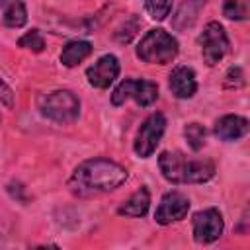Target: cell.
I'll use <instances>...</instances> for the list:
<instances>
[{"mask_svg":"<svg viewBox=\"0 0 250 250\" xmlns=\"http://www.w3.org/2000/svg\"><path fill=\"white\" fill-rule=\"evenodd\" d=\"M119 74V61L115 55H104L100 57L88 70L86 78L94 88H109V84L117 78Z\"/></svg>","mask_w":250,"mask_h":250,"instance_id":"30bf717a","label":"cell"},{"mask_svg":"<svg viewBox=\"0 0 250 250\" xmlns=\"http://www.w3.org/2000/svg\"><path fill=\"white\" fill-rule=\"evenodd\" d=\"M137 29H139V20H137L135 16H131V18L125 20V23L115 31V39H117L119 43H129V41L135 37Z\"/></svg>","mask_w":250,"mask_h":250,"instance_id":"ffe728a7","label":"cell"},{"mask_svg":"<svg viewBox=\"0 0 250 250\" xmlns=\"http://www.w3.org/2000/svg\"><path fill=\"white\" fill-rule=\"evenodd\" d=\"M150 205V193L145 186H141L123 205H119L117 213L125 215V217H145Z\"/></svg>","mask_w":250,"mask_h":250,"instance_id":"5bb4252c","label":"cell"},{"mask_svg":"<svg viewBox=\"0 0 250 250\" xmlns=\"http://www.w3.org/2000/svg\"><path fill=\"white\" fill-rule=\"evenodd\" d=\"M203 6H205V0H184L172 18V27L178 31H186L193 27Z\"/></svg>","mask_w":250,"mask_h":250,"instance_id":"4fadbf2b","label":"cell"},{"mask_svg":"<svg viewBox=\"0 0 250 250\" xmlns=\"http://www.w3.org/2000/svg\"><path fill=\"white\" fill-rule=\"evenodd\" d=\"M127 180V170L109 158H90L76 166L68 186L76 195H92L117 189Z\"/></svg>","mask_w":250,"mask_h":250,"instance_id":"6da1fadb","label":"cell"},{"mask_svg":"<svg viewBox=\"0 0 250 250\" xmlns=\"http://www.w3.org/2000/svg\"><path fill=\"white\" fill-rule=\"evenodd\" d=\"M199 45H201L203 61L209 66L217 64L229 51V37L225 27L219 21H209L199 35Z\"/></svg>","mask_w":250,"mask_h":250,"instance_id":"8992f818","label":"cell"},{"mask_svg":"<svg viewBox=\"0 0 250 250\" xmlns=\"http://www.w3.org/2000/svg\"><path fill=\"white\" fill-rule=\"evenodd\" d=\"M2 21L8 27H21L27 21V10L23 0H0Z\"/></svg>","mask_w":250,"mask_h":250,"instance_id":"9a60e30c","label":"cell"},{"mask_svg":"<svg viewBox=\"0 0 250 250\" xmlns=\"http://www.w3.org/2000/svg\"><path fill=\"white\" fill-rule=\"evenodd\" d=\"M225 223L217 209H203L193 215V238L197 242H213L223 234Z\"/></svg>","mask_w":250,"mask_h":250,"instance_id":"9c48e42d","label":"cell"},{"mask_svg":"<svg viewBox=\"0 0 250 250\" xmlns=\"http://www.w3.org/2000/svg\"><path fill=\"white\" fill-rule=\"evenodd\" d=\"M205 127L203 125H199V123H188L186 127H184V137H186V141H188V145H189V148L191 150H199V148H203V145H205Z\"/></svg>","mask_w":250,"mask_h":250,"instance_id":"e0dca14e","label":"cell"},{"mask_svg":"<svg viewBox=\"0 0 250 250\" xmlns=\"http://www.w3.org/2000/svg\"><path fill=\"white\" fill-rule=\"evenodd\" d=\"M0 104H4L6 107L14 105V92L4 80H0Z\"/></svg>","mask_w":250,"mask_h":250,"instance_id":"7402d4cb","label":"cell"},{"mask_svg":"<svg viewBox=\"0 0 250 250\" xmlns=\"http://www.w3.org/2000/svg\"><path fill=\"white\" fill-rule=\"evenodd\" d=\"M18 45L23 47V49H29V51H33V53H41V51L45 49V39H43V35H41L37 29H31V31H27L23 37H20Z\"/></svg>","mask_w":250,"mask_h":250,"instance_id":"d6986e66","label":"cell"},{"mask_svg":"<svg viewBox=\"0 0 250 250\" xmlns=\"http://www.w3.org/2000/svg\"><path fill=\"white\" fill-rule=\"evenodd\" d=\"M178 55V41L164 29H150L137 47V57L150 64H168Z\"/></svg>","mask_w":250,"mask_h":250,"instance_id":"277c9868","label":"cell"},{"mask_svg":"<svg viewBox=\"0 0 250 250\" xmlns=\"http://www.w3.org/2000/svg\"><path fill=\"white\" fill-rule=\"evenodd\" d=\"M162 176L172 184H203L213 178L215 164L211 160H188L182 152L164 150L158 156Z\"/></svg>","mask_w":250,"mask_h":250,"instance_id":"7a4b0ae2","label":"cell"},{"mask_svg":"<svg viewBox=\"0 0 250 250\" xmlns=\"http://www.w3.org/2000/svg\"><path fill=\"white\" fill-rule=\"evenodd\" d=\"M223 14L229 20H244L246 18V6L242 0H225Z\"/></svg>","mask_w":250,"mask_h":250,"instance_id":"44dd1931","label":"cell"},{"mask_svg":"<svg viewBox=\"0 0 250 250\" xmlns=\"http://www.w3.org/2000/svg\"><path fill=\"white\" fill-rule=\"evenodd\" d=\"M135 100L137 105L141 107H148L150 104L156 102L158 98V86L150 80H133V78H125L111 94V104L113 105H121L127 100Z\"/></svg>","mask_w":250,"mask_h":250,"instance_id":"5b68a950","label":"cell"},{"mask_svg":"<svg viewBox=\"0 0 250 250\" xmlns=\"http://www.w3.org/2000/svg\"><path fill=\"white\" fill-rule=\"evenodd\" d=\"M92 45L88 41H68L64 47H62V53H61V62L64 66H76L78 62H82L86 57H90L92 53Z\"/></svg>","mask_w":250,"mask_h":250,"instance_id":"2e32d148","label":"cell"},{"mask_svg":"<svg viewBox=\"0 0 250 250\" xmlns=\"http://www.w3.org/2000/svg\"><path fill=\"white\" fill-rule=\"evenodd\" d=\"M170 90L176 98H182V100L191 98L197 90L195 72L188 66H176L170 74Z\"/></svg>","mask_w":250,"mask_h":250,"instance_id":"8fae6325","label":"cell"},{"mask_svg":"<svg viewBox=\"0 0 250 250\" xmlns=\"http://www.w3.org/2000/svg\"><path fill=\"white\" fill-rule=\"evenodd\" d=\"M164 129H166V117L160 111L150 113L143 121L141 129L137 133V139H135V152H137V156L148 158L156 150V146H158V143H160V139L164 135Z\"/></svg>","mask_w":250,"mask_h":250,"instance_id":"52a82bcc","label":"cell"},{"mask_svg":"<svg viewBox=\"0 0 250 250\" xmlns=\"http://www.w3.org/2000/svg\"><path fill=\"white\" fill-rule=\"evenodd\" d=\"M145 10L152 20L162 21V20H166V16L172 10V0H146Z\"/></svg>","mask_w":250,"mask_h":250,"instance_id":"ac0fdd59","label":"cell"},{"mask_svg":"<svg viewBox=\"0 0 250 250\" xmlns=\"http://www.w3.org/2000/svg\"><path fill=\"white\" fill-rule=\"evenodd\" d=\"M248 133V119L242 115H223L215 123V135L221 141H238Z\"/></svg>","mask_w":250,"mask_h":250,"instance_id":"7c38bea8","label":"cell"},{"mask_svg":"<svg viewBox=\"0 0 250 250\" xmlns=\"http://www.w3.org/2000/svg\"><path fill=\"white\" fill-rule=\"evenodd\" d=\"M188 211H189V199L182 191H168L162 195L154 211V221L158 225H170L184 219Z\"/></svg>","mask_w":250,"mask_h":250,"instance_id":"ba28073f","label":"cell"},{"mask_svg":"<svg viewBox=\"0 0 250 250\" xmlns=\"http://www.w3.org/2000/svg\"><path fill=\"white\" fill-rule=\"evenodd\" d=\"M37 109L43 117H47L55 123L66 125V123H72L78 119L80 102L68 90H53V92L41 94L37 98Z\"/></svg>","mask_w":250,"mask_h":250,"instance_id":"3957f363","label":"cell"},{"mask_svg":"<svg viewBox=\"0 0 250 250\" xmlns=\"http://www.w3.org/2000/svg\"><path fill=\"white\" fill-rule=\"evenodd\" d=\"M244 80H242V70L238 68V66H234V68H230L229 72H227V84H234V86H240Z\"/></svg>","mask_w":250,"mask_h":250,"instance_id":"603a6c76","label":"cell"}]
</instances>
